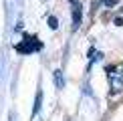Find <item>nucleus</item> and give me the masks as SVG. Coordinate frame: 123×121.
<instances>
[{
  "label": "nucleus",
  "mask_w": 123,
  "mask_h": 121,
  "mask_svg": "<svg viewBox=\"0 0 123 121\" xmlns=\"http://www.w3.org/2000/svg\"><path fill=\"white\" fill-rule=\"evenodd\" d=\"M37 36H28V34H24V40L22 42H18L16 47H14V50H18V53H22V54H30V53H34V50H40L43 48V44L37 42Z\"/></svg>",
  "instance_id": "f257e3e1"
},
{
  "label": "nucleus",
  "mask_w": 123,
  "mask_h": 121,
  "mask_svg": "<svg viewBox=\"0 0 123 121\" xmlns=\"http://www.w3.org/2000/svg\"><path fill=\"white\" fill-rule=\"evenodd\" d=\"M109 81H111L113 93H121L123 91V75H109Z\"/></svg>",
  "instance_id": "f03ea898"
},
{
  "label": "nucleus",
  "mask_w": 123,
  "mask_h": 121,
  "mask_svg": "<svg viewBox=\"0 0 123 121\" xmlns=\"http://www.w3.org/2000/svg\"><path fill=\"white\" fill-rule=\"evenodd\" d=\"M81 18H83L81 4H75V6H73V30H77V28L81 26Z\"/></svg>",
  "instance_id": "7ed1b4c3"
},
{
  "label": "nucleus",
  "mask_w": 123,
  "mask_h": 121,
  "mask_svg": "<svg viewBox=\"0 0 123 121\" xmlns=\"http://www.w3.org/2000/svg\"><path fill=\"white\" fill-rule=\"evenodd\" d=\"M40 105H43V91H37V97H34V105H32V117L38 115Z\"/></svg>",
  "instance_id": "20e7f679"
},
{
  "label": "nucleus",
  "mask_w": 123,
  "mask_h": 121,
  "mask_svg": "<svg viewBox=\"0 0 123 121\" xmlns=\"http://www.w3.org/2000/svg\"><path fill=\"white\" fill-rule=\"evenodd\" d=\"M55 85H57V89H63L65 87V79H63V71H61V69H57V71H55Z\"/></svg>",
  "instance_id": "39448f33"
},
{
  "label": "nucleus",
  "mask_w": 123,
  "mask_h": 121,
  "mask_svg": "<svg viewBox=\"0 0 123 121\" xmlns=\"http://www.w3.org/2000/svg\"><path fill=\"white\" fill-rule=\"evenodd\" d=\"M49 28L50 30H57V26H59V20H57V16H49Z\"/></svg>",
  "instance_id": "423d86ee"
},
{
  "label": "nucleus",
  "mask_w": 123,
  "mask_h": 121,
  "mask_svg": "<svg viewBox=\"0 0 123 121\" xmlns=\"http://www.w3.org/2000/svg\"><path fill=\"white\" fill-rule=\"evenodd\" d=\"M115 26H123V18H121V16L115 18Z\"/></svg>",
  "instance_id": "0eeeda50"
},
{
  "label": "nucleus",
  "mask_w": 123,
  "mask_h": 121,
  "mask_svg": "<svg viewBox=\"0 0 123 121\" xmlns=\"http://www.w3.org/2000/svg\"><path fill=\"white\" fill-rule=\"evenodd\" d=\"M103 2L107 4V6H115V4H117V0H103Z\"/></svg>",
  "instance_id": "6e6552de"
},
{
  "label": "nucleus",
  "mask_w": 123,
  "mask_h": 121,
  "mask_svg": "<svg viewBox=\"0 0 123 121\" xmlns=\"http://www.w3.org/2000/svg\"><path fill=\"white\" fill-rule=\"evenodd\" d=\"M71 2H75V0H71Z\"/></svg>",
  "instance_id": "1a4fd4ad"
}]
</instances>
